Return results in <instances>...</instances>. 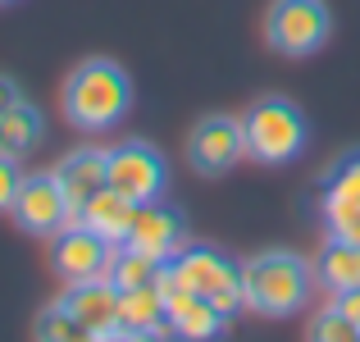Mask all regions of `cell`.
<instances>
[{
    "label": "cell",
    "mask_w": 360,
    "mask_h": 342,
    "mask_svg": "<svg viewBox=\"0 0 360 342\" xmlns=\"http://www.w3.org/2000/svg\"><path fill=\"white\" fill-rule=\"evenodd\" d=\"M128 106H132V82L115 60H87L64 82V114L87 132L119 123Z\"/></svg>",
    "instance_id": "1"
},
{
    "label": "cell",
    "mask_w": 360,
    "mask_h": 342,
    "mask_svg": "<svg viewBox=\"0 0 360 342\" xmlns=\"http://www.w3.org/2000/svg\"><path fill=\"white\" fill-rule=\"evenodd\" d=\"M246 310L264 319H283L310 297V265L292 251H264L242 270Z\"/></svg>",
    "instance_id": "2"
},
{
    "label": "cell",
    "mask_w": 360,
    "mask_h": 342,
    "mask_svg": "<svg viewBox=\"0 0 360 342\" xmlns=\"http://www.w3.org/2000/svg\"><path fill=\"white\" fill-rule=\"evenodd\" d=\"M242 128H246V156H255L260 165H283V160L301 156V146H306V119L283 96L255 101L246 110Z\"/></svg>",
    "instance_id": "3"
},
{
    "label": "cell",
    "mask_w": 360,
    "mask_h": 342,
    "mask_svg": "<svg viewBox=\"0 0 360 342\" xmlns=\"http://www.w3.org/2000/svg\"><path fill=\"white\" fill-rule=\"evenodd\" d=\"M169 270L178 274L187 292H201L214 301L224 319H233L238 310H246V292H242V270L233 260H224L214 246H183V251L169 260Z\"/></svg>",
    "instance_id": "4"
},
{
    "label": "cell",
    "mask_w": 360,
    "mask_h": 342,
    "mask_svg": "<svg viewBox=\"0 0 360 342\" xmlns=\"http://www.w3.org/2000/svg\"><path fill=\"white\" fill-rule=\"evenodd\" d=\"M328 27L324 0H274L264 18V37L278 55H315L328 42Z\"/></svg>",
    "instance_id": "5"
},
{
    "label": "cell",
    "mask_w": 360,
    "mask_h": 342,
    "mask_svg": "<svg viewBox=\"0 0 360 342\" xmlns=\"http://www.w3.org/2000/svg\"><path fill=\"white\" fill-rule=\"evenodd\" d=\"M110 260H115V242H105L96 228H87L82 220H69L51 242V265H55V274H60L64 283L105 279Z\"/></svg>",
    "instance_id": "6"
},
{
    "label": "cell",
    "mask_w": 360,
    "mask_h": 342,
    "mask_svg": "<svg viewBox=\"0 0 360 342\" xmlns=\"http://www.w3.org/2000/svg\"><path fill=\"white\" fill-rule=\"evenodd\" d=\"M110 160V187L123 192L128 201H155L169 183V169H165V156L150 151L146 141H123V146L105 151Z\"/></svg>",
    "instance_id": "7"
},
{
    "label": "cell",
    "mask_w": 360,
    "mask_h": 342,
    "mask_svg": "<svg viewBox=\"0 0 360 342\" xmlns=\"http://www.w3.org/2000/svg\"><path fill=\"white\" fill-rule=\"evenodd\" d=\"M187 156H192L196 174H229L233 165L246 156V128L242 119H229V114H214V119H201L187 137Z\"/></svg>",
    "instance_id": "8"
},
{
    "label": "cell",
    "mask_w": 360,
    "mask_h": 342,
    "mask_svg": "<svg viewBox=\"0 0 360 342\" xmlns=\"http://www.w3.org/2000/svg\"><path fill=\"white\" fill-rule=\"evenodd\" d=\"M9 210H14L18 228H27V233H37V237H55L69 220H78L73 205H69V196H64L60 183H55V174L23 178V187H18V196H14Z\"/></svg>",
    "instance_id": "9"
},
{
    "label": "cell",
    "mask_w": 360,
    "mask_h": 342,
    "mask_svg": "<svg viewBox=\"0 0 360 342\" xmlns=\"http://www.w3.org/2000/svg\"><path fill=\"white\" fill-rule=\"evenodd\" d=\"M64 306L78 315L87 338H123V292L110 283V274L87 283H69Z\"/></svg>",
    "instance_id": "10"
},
{
    "label": "cell",
    "mask_w": 360,
    "mask_h": 342,
    "mask_svg": "<svg viewBox=\"0 0 360 342\" xmlns=\"http://www.w3.org/2000/svg\"><path fill=\"white\" fill-rule=\"evenodd\" d=\"M128 246L155 255V260H174V255L187 246L183 215L169 210V205H160V196H155V201H141L137 220H132V233H128Z\"/></svg>",
    "instance_id": "11"
},
{
    "label": "cell",
    "mask_w": 360,
    "mask_h": 342,
    "mask_svg": "<svg viewBox=\"0 0 360 342\" xmlns=\"http://www.w3.org/2000/svg\"><path fill=\"white\" fill-rule=\"evenodd\" d=\"M55 183H60V192L69 196L73 215H78L82 205L101 192V187H110V160H105V151H91L87 146V151L64 156L60 169H55Z\"/></svg>",
    "instance_id": "12"
},
{
    "label": "cell",
    "mask_w": 360,
    "mask_h": 342,
    "mask_svg": "<svg viewBox=\"0 0 360 342\" xmlns=\"http://www.w3.org/2000/svg\"><path fill=\"white\" fill-rule=\"evenodd\" d=\"M165 334H174L165 292L155 283L123 292V338H165Z\"/></svg>",
    "instance_id": "13"
},
{
    "label": "cell",
    "mask_w": 360,
    "mask_h": 342,
    "mask_svg": "<svg viewBox=\"0 0 360 342\" xmlns=\"http://www.w3.org/2000/svg\"><path fill=\"white\" fill-rule=\"evenodd\" d=\"M78 220L87 224V228H96L105 242H115V246H119V242H128V233H132V220H137V201H128V196L115 192V187H101V192L78 210Z\"/></svg>",
    "instance_id": "14"
},
{
    "label": "cell",
    "mask_w": 360,
    "mask_h": 342,
    "mask_svg": "<svg viewBox=\"0 0 360 342\" xmlns=\"http://www.w3.org/2000/svg\"><path fill=\"white\" fill-rule=\"evenodd\" d=\"M169 306V324H174V334L178 338H214L229 319L214 310V301L210 297H201V292H174V297L165 301Z\"/></svg>",
    "instance_id": "15"
},
{
    "label": "cell",
    "mask_w": 360,
    "mask_h": 342,
    "mask_svg": "<svg viewBox=\"0 0 360 342\" xmlns=\"http://www.w3.org/2000/svg\"><path fill=\"white\" fill-rule=\"evenodd\" d=\"M319 279H324V288H333V292L360 288V246L333 237V242L319 251Z\"/></svg>",
    "instance_id": "16"
},
{
    "label": "cell",
    "mask_w": 360,
    "mask_h": 342,
    "mask_svg": "<svg viewBox=\"0 0 360 342\" xmlns=\"http://www.w3.org/2000/svg\"><path fill=\"white\" fill-rule=\"evenodd\" d=\"M37 141H41V114L18 101V106L0 119V156L18 160V156H27Z\"/></svg>",
    "instance_id": "17"
},
{
    "label": "cell",
    "mask_w": 360,
    "mask_h": 342,
    "mask_svg": "<svg viewBox=\"0 0 360 342\" xmlns=\"http://www.w3.org/2000/svg\"><path fill=\"white\" fill-rule=\"evenodd\" d=\"M160 270H165V260H155V255H146V251L123 242V251H115V260H110V283H115L119 292L146 288V283L160 279Z\"/></svg>",
    "instance_id": "18"
},
{
    "label": "cell",
    "mask_w": 360,
    "mask_h": 342,
    "mask_svg": "<svg viewBox=\"0 0 360 342\" xmlns=\"http://www.w3.org/2000/svg\"><path fill=\"white\" fill-rule=\"evenodd\" d=\"M324 201H360V156H342L328 169Z\"/></svg>",
    "instance_id": "19"
},
{
    "label": "cell",
    "mask_w": 360,
    "mask_h": 342,
    "mask_svg": "<svg viewBox=\"0 0 360 342\" xmlns=\"http://www.w3.org/2000/svg\"><path fill=\"white\" fill-rule=\"evenodd\" d=\"M310 338H319V342H356V338H360V324L333 301L328 310H319V315H315V324H310Z\"/></svg>",
    "instance_id": "20"
},
{
    "label": "cell",
    "mask_w": 360,
    "mask_h": 342,
    "mask_svg": "<svg viewBox=\"0 0 360 342\" xmlns=\"http://www.w3.org/2000/svg\"><path fill=\"white\" fill-rule=\"evenodd\" d=\"M37 338L64 342V338H87V329L78 324V315H73L64 301H55V306H46L41 315H37Z\"/></svg>",
    "instance_id": "21"
},
{
    "label": "cell",
    "mask_w": 360,
    "mask_h": 342,
    "mask_svg": "<svg viewBox=\"0 0 360 342\" xmlns=\"http://www.w3.org/2000/svg\"><path fill=\"white\" fill-rule=\"evenodd\" d=\"M324 210H328V233L360 246V201H324Z\"/></svg>",
    "instance_id": "22"
},
{
    "label": "cell",
    "mask_w": 360,
    "mask_h": 342,
    "mask_svg": "<svg viewBox=\"0 0 360 342\" xmlns=\"http://www.w3.org/2000/svg\"><path fill=\"white\" fill-rule=\"evenodd\" d=\"M18 187H23V174H18V165L9 156H0V210H9L18 196Z\"/></svg>",
    "instance_id": "23"
},
{
    "label": "cell",
    "mask_w": 360,
    "mask_h": 342,
    "mask_svg": "<svg viewBox=\"0 0 360 342\" xmlns=\"http://www.w3.org/2000/svg\"><path fill=\"white\" fill-rule=\"evenodd\" d=\"M18 101H23V96H18V87H14V82H9V78H0V119H5V114L14 110Z\"/></svg>",
    "instance_id": "24"
},
{
    "label": "cell",
    "mask_w": 360,
    "mask_h": 342,
    "mask_svg": "<svg viewBox=\"0 0 360 342\" xmlns=\"http://www.w3.org/2000/svg\"><path fill=\"white\" fill-rule=\"evenodd\" d=\"M338 306L347 310V315L360 324V288H352V292H338Z\"/></svg>",
    "instance_id": "25"
},
{
    "label": "cell",
    "mask_w": 360,
    "mask_h": 342,
    "mask_svg": "<svg viewBox=\"0 0 360 342\" xmlns=\"http://www.w3.org/2000/svg\"><path fill=\"white\" fill-rule=\"evenodd\" d=\"M0 5H14V0H0Z\"/></svg>",
    "instance_id": "26"
}]
</instances>
